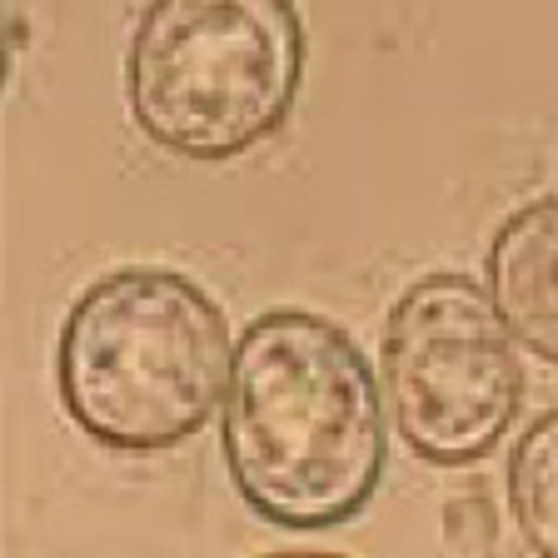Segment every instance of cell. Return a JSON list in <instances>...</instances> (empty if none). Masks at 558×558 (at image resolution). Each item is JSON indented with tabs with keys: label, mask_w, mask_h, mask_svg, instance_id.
Instances as JSON below:
<instances>
[{
	"label": "cell",
	"mask_w": 558,
	"mask_h": 558,
	"mask_svg": "<svg viewBox=\"0 0 558 558\" xmlns=\"http://www.w3.org/2000/svg\"><path fill=\"white\" fill-rule=\"evenodd\" d=\"M220 449L240 499L279 529H339L384 474V389L360 339L314 310H265L234 339Z\"/></svg>",
	"instance_id": "1"
},
{
	"label": "cell",
	"mask_w": 558,
	"mask_h": 558,
	"mask_svg": "<svg viewBox=\"0 0 558 558\" xmlns=\"http://www.w3.org/2000/svg\"><path fill=\"white\" fill-rule=\"evenodd\" d=\"M234 339L220 300L165 265L90 279L65 310L56 389L85 439L160 453L195 439L225 409Z\"/></svg>",
	"instance_id": "2"
},
{
	"label": "cell",
	"mask_w": 558,
	"mask_h": 558,
	"mask_svg": "<svg viewBox=\"0 0 558 558\" xmlns=\"http://www.w3.org/2000/svg\"><path fill=\"white\" fill-rule=\"evenodd\" d=\"M304 21L284 0H160L125 56L130 116L160 150L220 165L290 125Z\"/></svg>",
	"instance_id": "3"
},
{
	"label": "cell",
	"mask_w": 558,
	"mask_h": 558,
	"mask_svg": "<svg viewBox=\"0 0 558 558\" xmlns=\"http://www.w3.org/2000/svg\"><path fill=\"white\" fill-rule=\"evenodd\" d=\"M379 389L395 434L424 464H478L523 409L519 339L474 275L434 269L404 284L379 329Z\"/></svg>",
	"instance_id": "4"
},
{
	"label": "cell",
	"mask_w": 558,
	"mask_h": 558,
	"mask_svg": "<svg viewBox=\"0 0 558 558\" xmlns=\"http://www.w3.org/2000/svg\"><path fill=\"white\" fill-rule=\"evenodd\" d=\"M484 290L509 335L558 369V195H538L504 215L488 240Z\"/></svg>",
	"instance_id": "5"
},
{
	"label": "cell",
	"mask_w": 558,
	"mask_h": 558,
	"mask_svg": "<svg viewBox=\"0 0 558 558\" xmlns=\"http://www.w3.org/2000/svg\"><path fill=\"white\" fill-rule=\"evenodd\" d=\"M504 484L523 544L538 558H558V409H544L513 439Z\"/></svg>",
	"instance_id": "6"
},
{
	"label": "cell",
	"mask_w": 558,
	"mask_h": 558,
	"mask_svg": "<svg viewBox=\"0 0 558 558\" xmlns=\"http://www.w3.org/2000/svg\"><path fill=\"white\" fill-rule=\"evenodd\" d=\"M255 558H349V554H319V548H284V554H255Z\"/></svg>",
	"instance_id": "7"
}]
</instances>
